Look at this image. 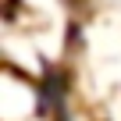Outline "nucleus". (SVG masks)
I'll return each instance as SVG.
<instances>
[{
  "label": "nucleus",
  "instance_id": "f257e3e1",
  "mask_svg": "<svg viewBox=\"0 0 121 121\" xmlns=\"http://www.w3.org/2000/svg\"><path fill=\"white\" fill-rule=\"evenodd\" d=\"M36 114H46V93L36 82V75H25L18 68L0 71V121H29Z\"/></svg>",
  "mask_w": 121,
  "mask_h": 121
}]
</instances>
